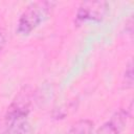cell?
<instances>
[{
  "label": "cell",
  "instance_id": "cell-1",
  "mask_svg": "<svg viewBox=\"0 0 134 134\" xmlns=\"http://www.w3.org/2000/svg\"><path fill=\"white\" fill-rule=\"evenodd\" d=\"M30 112V95L27 89L21 91L8 106L5 114L6 134H34L28 120Z\"/></svg>",
  "mask_w": 134,
  "mask_h": 134
},
{
  "label": "cell",
  "instance_id": "cell-3",
  "mask_svg": "<svg viewBox=\"0 0 134 134\" xmlns=\"http://www.w3.org/2000/svg\"><path fill=\"white\" fill-rule=\"evenodd\" d=\"M109 13V3L106 1H85L80 4L75 14V22L99 23Z\"/></svg>",
  "mask_w": 134,
  "mask_h": 134
},
{
  "label": "cell",
  "instance_id": "cell-4",
  "mask_svg": "<svg viewBox=\"0 0 134 134\" xmlns=\"http://www.w3.org/2000/svg\"><path fill=\"white\" fill-rule=\"evenodd\" d=\"M131 107L129 108H120L115 113L111 115V117L98 129L96 134H120L131 116Z\"/></svg>",
  "mask_w": 134,
  "mask_h": 134
},
{
  "label": "cell",
  "instance_id": "cell-7",
  "mask_svg": "<svg viewBox=\"0 0 134 134\" xmlns=\"http://www.w3.org/2000/svg\"><path fill=\"white\" fill-rule=\"evenodd\" d=\"M5 44H6V34L4 29L0 28V52L3 50Z\"/></svg>",
  "mask_w": 134,
  "mask_h": 134
},
{
  "label": "cell",
  "instance_id": "cell-5",
  "mask_svg": "<svg viewBox=\"0 0 134 134\" xmlns=\"http://www.w3.org/2000/svg\"><path fill=\"white\" fill-rule=\"evenodd\" d=\"M93 122L90 119L84 118L75 121L66 134H92L93 133Z\"/></svg>",
  "mask_w": 134,
  "mask_h": 134
},
{
  "label": "cell",
  "instance_id": "cell-2",
  "mask_svg": "<svg viewBox=\"0 0 134 134\" xmlns=\"http://www.w3.org/2000/svg\"><path fill=\"white\" fill-rule=\"evenodd\" d=\"M55 2L37 1L31 2L20 15L16 31L21 36H27L37 29L51 14Z\"/></svg>",
  "mask_w": 134,
  "mask_h": 134
},
{
  "label": "cell",
  "instance_id": "cell-6",
  "mask_svg": "<svg viewBox=\"0 0 134 134\" xmlns=\"http://www.w3.org/2000/svg\"><path fill=\"white\" fill-rule=\"evenodd\" d=\"M124 85L126 88H132L133 87V65L132 61H130L126 67L125 73H124Z\"/></svg>",
  "mask_w": 134,
  "mask_h": 134
}]
</instances>
